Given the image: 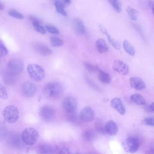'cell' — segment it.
<instances>
[{
  "label": "cell",
  "instance_id": "277c9868",
  "mask_svg": "<svg viewBox=\"0 0 154 154\" xmlns=\"http://www.w3.org/2000/svg\"><path fill=\"white\" fill-rule=\"evenodd\" d=\"M39 134L36 129L32 127L25 129L21 136L23 142L25 144L29 146L34 145L37 141Z\"/></svg>",
  "mask_w": 154,
  "mask_h": 154
},
{
  "label": "cell",
  "instance_id": "4dcf8cb0",
  "mask_svg": "<svg viewBox=\"0 0 154 154\" xmlns=\"http://www.w3.org/2000/svg\"><path fill=\"white\" fill-rule=\"evenodd\" d=\"M83 65L85 68L88 71L91 72H95L98 71L100 69L96 66L91 64L88 62H85Z\"/></svg>",
  "mask_w": 154,
  "mask_h": 154
},
{
  "label": "cell",
  "instance_id": "60d3db41",
  "mask_svg": "<svg viewBox=\"0 0 154 154\" xmlns=\"http://www.w3.org/2000/svg\"><path fill=\"white\" fill-rule=\"evenodd\" d=\"M5 8L4 4L2 2L0 1V11L3 10Z\"/></svg>",
  "mask_w": 154,
  "mask_h": 154
},
{
  "label": "cell",
  "instance_id": "836d02e7",
  "mask_svg": "<svg viewBox=\"0 0 154 154\" xmlns=\"http://www.w3.org/2000/svg\"><path fill=\"white\" fill-rule=\"evenodd\" d=\"M45 28L48 32L53 34L57 35L60 33L58 29L52 25H46L45 26Z\"/></svg>",
  "mask_w": 154,
  "mask_h": 154
},
{
  "label": "cell",
  "instance_id": "8d00e7d4",
  "mask_svg": "<svg viewBox=\"0 0 154 154\" xmlns=\"http://www.w3.org/2000/svg\"><path fill=\"white\" fill-rule=\"evenodd\" d=\"M6 128L2 122H0V140L4 137L6 134Z\"/></svg>",
  "mask_w": 154,
  "mask_h": 154
},
{
  "label": "cell",
  "instance_id": "ffe728a7",
  "mask_svg": "<svg viewBox=\"0 0 154 154\" xmlns=\"http://www.w3.org/2000/svg\"><path fill=\"white\" fill-rule=\"evenodd\" d=\"M98 72V76L101 82L106 84L109 83L110 82L111 78L108 73L100 69Z\"/></svg>",
  "mask_w": 154,
  "mask_h": 154
},
{
  "label": "cell",
  "instance_id": "7a4b0ae2",
  "mask_svg": "<svg viewBox=\"0 0 154 154\" xmlns=\"http://www.w3.org/2000/svg\"><path fill=\"white\" fill-rule=\"evenodd\" d=\"M27 70L29 77L34 81L39 82L45 78V73L44 69L38 64L31 63L28 64Z\"/></svg>",
  "mask_w": 154,
  "mask_h": 154
},
{
  "label": "cell",
  "instance_id": "d6a6232c",
  "mask_svg": "<svg viewBox=\"0 0 154 154\" xmlns=\"http://www.w3.org/2000/svg\"><path fill=\"white\" fill-rule=\"evenodd\" d=\"M8 54V51L7 48L0 39V57L6 56Z\"/></svg>",
  "mask_w": 154,
  "mask_h": 154
},
{
  "label": "cell",
  "instance_id": "9a60e30c",
  "mask_svg": "<svg viewBox=\"0 0 154 154\" xmlns=\"http://www.w3.org/2000/svg\"><path fill=\"white\" fill-rule=\"evenodd\" d=\"M105 132L108 134L114 136L118 133V127L115 122L110 120L108 121L105 125Z\"/></svg>",
  "mask_w": 154,
  "mask_h": 154
},
{
  "label": "cell",
  "instance_id": "44dd1931",
  "mask_svg": "<svg viewBox=\"0 0 154 154\" xmlns=\"http://www.w3.org/2000/svg\"><path fill=\"white\" fill-rule=\"evenodd\" d=\"M95 134L92 130H87L83 132L82 137L84 140L87 142H91L94 139Z\"/></svg>",
  "mask_w": 154,
  "mask_h": 154
},
{
  "label": "cell",
  "instance_id": "5b68a950",
  "mask_svg": "<svg viewBox=\"0 0 154 154\" xmlns=\"http://www.w3.org/2000/svg\"><path fill=\"white\" fill-rule=\"evenodd\" d=\"M3 116L5 120L8 123H14L17 121L19 118L18 109L14 105H8L4 109Z\"/></svg>",
  "mask_w": 154,
  "mask_h": 154
},
{
  "label": "cell",
  "instance_id": "cb8c5ba5",
  "mask_svg": "<svg viewBox=\"0 0 154 154\" xmlns=\"http://www.w3.org/2000/svg\"><path fill=\"white\" fill-rule=\"evenodd\" d=\"M126 11L130 18L133 20H137L138 16V12L135 9L130 6H128Z\"/></svg>",
  "mask_w": 154,
  "mask_h": 154
},
{
  "label": "cell",
  "instance_id": "8992f818",
  "mask_svg": "<svg viewBox=\"0 0 154 154\" xmlns=\"http://www.w3.org/2000/svg\"><path fill=\"white\" fill-rule=\"evenodd\" d=\"M122 146L127 152L134 153L138 151L140 147V142L138 139L134 137H128L122 142Z\"/></svg>",
  "mask_w": 154,
  "mask_h": 154
},
{
  "label": "cell",
  "instance_id": "8fae6325",
  "mask_svg": "<svg viewBox=\"0 0 154 154\" xmlns=\"http://www.w3.org/2000/svg\"><path fill=\"white\" fill-rule=\"evenodd\" d=\"M72 26L73 31L77 34L82 35L85 33V26L82 20L80 18H73L72 21Z\"/></svg>",
  "mask_w": 154,
  "mask_h": 154
},
{
  "label": "cell",
  "instance_id": "6da1fadb",
  "mask_svg": "<svg viewBox=\"0 0 154 154\" xmlns=\"http://www.w3.org/2000/svg\"><path fill=\"white\" fill-rule=\"evenodd\" d=\"M24 64L22 60L14 59L10 60L7 65V72L6 81L9 84H12L16 77L22 72Z\"/></svg>",
  "mask_w": 154,
  "mask_h": 154
},
{
  "label": "cell",
  "instance_id": "30bf717a",
  "mask_svg": "<svg viewBox=\"0 0 154 154\" xmlns=\"http://www.w3.org/2000/svg\"><path fill=\"white\" fill-rule=\"evenodd\" d=\"M113 69L120 74L126 75L129 72L128 66L123 61L119 60H115L113 64Z\"/></svg>",
  "mask_w": 154,
  "mask_h": 154
},
{
  "label": "cell",
  "instance_id": "ac0fdd59",
  "mask_svg": "<svg viewBox=\"0 0 154 154\" xmlns=\"http://www.w3.org/2000/svg\"><path fill=\"white\" fill-rule=\"evenodd\" d=\"M96 44L97 50L100 53H106L108 50V47L107 44L102 38L97 39L96 41Z\"/></svg>",
  "mask_w": 154,
  "mask_h": 154
},
{
  "label": "cell",
  "instance_id": "ba28073f",
  "mask_svg": "<svg viewBox=\"0 0 154 154\" xmlns=\"http://www.w3.org/2000/svg\"><path fill=\"white\" fill-rule=\"evenodd\" d=\"M77 103L75 98L69 96L65 97L62 102L63 110L67 113L74 112L76 108Z\"/></svg>",
  "mask_w": 154,
  "mask_h": 154
},
{
  "label": "cell",
  "instance_id": "3957f363",
  "mask_svg": "<svg viewBox=\"0 0 154 154\" xmlns=\"http://www.w3.org/2000/svg\"><path fill=\"white\" fill-rule=\"evenodd\" d=\"M44 92L47 96L52 98H57L62 95L63 90L62 86L57 82H50L44 89Z\"/></svg>",
  "mask_w": 154,
  "mask_h": 154
},
{
  "label": "cell",
  "instance_id": "484cf974",
  "mask_svg": "<svg viewBox=\"0 0 154 154\" xmlns=\"http://www.w3.org/2000/svg\"><path fill=\"white\" fill-rule=\"evenodd\" d=\"M32 23L34 29L37 32L43 35H45L46 33V30L40 24V22L39 20Z\"/></svg>",
  "mask_w": 154,
  "mask_h": 154
},
{
  "label": "cell",
  "instance_id": "e575fe53",
  "mask_svg": "<svg viewBox=\"0 0 154 154\" xmlns=\"http://www.w3.org/2000/svg\"><path fill=\"white\" fill-rule=\"evenodd\" d=\"M143 122L145 125L153 127L154 125L153 117L152 116L147 117L144 119Z\"/></svg>",
  "mask_w": 154,
  "mask_h": 154
},
{
  "label": "cell",
  "instance_id": "d4e9b609",
  "mask_svg": "<svg viewBox=\"0 0 154 154\" xmlns=\"http://www.w3.org/2000/svg\"><path fill=\"white\" fill-rule=\"evenodd\" d=\"M115 11L117 13L122 10L121 5L119 0H107Z\"/></svg>",
  "mask_w": 154,
  "mask_h": 154
},
{
  "label": "cell",
  "instance_id": "83f0119b",
  "mask_svg": "<svg viewBox=\"0 0 154 154\" xmlns=\"http://www.w3.org/2000/svg\"><path fill=\"white\" fill-rule=\"evenodd\" d=\"M50 41L51 46L54 47H60L63 43V41L61 39L55 36L51 37Z\"/></svg>",
  "mask_w": 154,
  "mask_h": 154
},
{
  "label": "cell",
  "instance_id": "f35d334b",
  "mask_svg": "<svg viewBox=\"0 0 154 154\" xmlns=\"http://www.w3.org/2000/svg\"><path fill=\"white\" fill-rule=\"evenodd\" d=\"M149 6L153 14V10H154V3L153 1H150L149 2Z\"/></svg>",
  "mask_w": 154,
  "mask_h": 154
},
{
  "label": "cell",
  "instance_id": "1f68e13d",
  "mask_svg": "<svg viewBox=\"0 0 154 154\" xmlns=\"http://www.w3.org/2000/svg\"><path fill=\"white\" fill-rule=\"evenodd\" d=\"M0 98L2 100H6L8 99V96L5 87L0 83Z\"/></svg>",
  "mask_w": 154,
  "mask_h": 154
},
{
  "label": "cell",
  "instance_id": "52a82bcc",
  "mask_svg": "<svg viewBox=\"0 0 154 154\" xmlns=\"http://www.w3.org/2000/svg\"><path fill=\"white\" fill-rule=\"evenodd\" d=\"M21 91L22 94L26 97H30L35 95L36 91V87L32 82L27 81L22 85Z\"/></svg>",
  "mask_w": 154,
  "mask_h": 154
},
{
  "label": "cell",
  "instance_id": "74e56055",
  "mask_svg": "<svg viewBox=\"0 0 154 154\" xmlns=\"http://www.w3.org/2000/svg\"><path fill=\"white\" fill-rule=\"evenodd\" d=\"M154 103L153 102L150 104L148 107V110L149 111L152 112H153L154 111Z\"/></svg>",
  "mask_w": 154,
  "mask_h": 154
},
{
  "label": "cell",
  "instance_id": "b9f144b4",
  "mask_svg": "<svg viewBox=\"0 0 154 154\" xmlns=\"http://www.w3.org/2000/svg\"><path fill=\"white\" fill-rule=\"evenodd\" d=\"M154 148H152L150 150H149L146 152V153L148 154H152L153 153Z\"/></svg>",
  "mask_w": 154,
  "mask_h": 154
},
{
  "label": "cell",
  "instance_id": "2e32d148",
  "mask_svg": "<svg viewBox=\"0 0 154 154\" xmlns=\"http://www.w3.org/2000/svg\"><path fill=\"white\" fill-rule=\"evenodd\" d=\"M131 86L134 89L141 90L146 87V85L143 81L141 78L137 77H132L130 79Z\"/></svg>",
  "mask_w": 154,
  "mask_h": 154
},
{
  "label": "cell",
  "instance_id": "603a6c76",
  "mask_svg": "<svg viewBox=\"0 0 154 154\" xmlns=\"http://www.w3.org/2000/svg\"><path fill=\"white\" fill-rule=\"evenodd\" d=\"M123 46L125 51L129 54L134 56L135 54V50L134 47L127 40L123 42Z\"/></svg>",
  "mask_w": 154,
  "mask_h": 154
},
{
  "label": "cell",
  "instance_id": "f1b7e54d",
  "mask_svg": "<svg viewBox=\"0 0 154 154\" xmlns=\"http://www.w3.org/2000/svg\"><path fill=\"white\" fill-rule=\"evenodd\" d=\"M8 14L11 17L18 20H22L24 18L22 14L14 9H10L8 11Z\"/></svg>",
  "mask_w": 154,
  "mask_h": 154
},
{
  "label": "cell",
  "instance_id": "e0dca14e",
  "mask_svg": "<svg viewBox=\"0 0 154 154\" xmlns=\"http://www.w3.org/2000/svg\"><path fill=\"white\" fill-rule=\"evenodd\" d=\"M99 26L102 33L106 35L109 42L111 45L116 50H119L121 48V45L119 42L112 38L108 33L106 30L103 26L100 25Z\"/></svg>",
  "mask_w": 154,
  "mask_h": 154
},
{
  "label": "cell",
  "instance_id": "d590c367",
  "mask_svg": "<svg viewBox=\"0 0 154 154\" xmlns=\"http://www.w3.org/2000/svg\"><path fill=\"white\" fill-rule=\"evenodd\" d=\"M95 126L96 129L99 132L101 133H104L105 132V126H104L101 122H97L96 123Z\"/></svg>",
  "mask_w": 154,
  "mask_h": 154
},
{
  "label": "cell",
  "instance_id": "4316f807",
  "mask_svg": "<svg viewBox=\"0 0 154 154\" xmlns=\"http://www.w3.org/2000/svg\"><path fill=\"white\" fill-rule=\"evenodd\" d=\"M54 4L56 10L59 13L64 16L66 15L63 3L58 0H57L55 2Z\"/></svg>",
  "mask_w": 154,
  "mask_h": 154
},
{
  "label": "cell",
  "instance_id": "f546056e",
  "mask_svg": "<svg viewBox=\"0 0 154 154\" xmlns=\"http://www.w3.org/2000/svg\"><path fill=\"white\" fill-rule=\"evenodd\" d=\"M54 153L59 154L70 153L69 150L66 147L56 146L54 148Z\"/></svg>",
  "mask_w": 154,
  "mask_h": 154
},
{
  "label": "cell",
  "instance_id": "d6986e66",
  "mask_svg": "<svg viewBox=\"0 0 154 154\" xmlns=\"http://www.w3.org/2000/svg\"><path fill=\"white\" fill-rule=\"evenodd\" d=\"M37 151L41 154H51L54 153V148L48 144H42L38 147Z\"/></svg>",
  "mask_w": 154,
  "mask_h": 154
},
{
  "label": "cell",
  "instance_id": "7c38bea8",
  "mask_svg": "<svg viewBox=\"0 0 154 154\" xmlns=\"http://www.w3.org/2000/svg\"><path fill=\"white\" fill-rule=\"evenodd\" d=\"M94 112L91 108L85 106L83 108L80 112V118L82 120L85 122H89L94 118Z\"/></svg>",
  "mask_w": 154,
  "mask_h": 154
},
{
  "label": "cell",
  "instance_id": "7402d4cb",
  "mask_svg": "<svg viewBox=\"0 0 154 154\" xmlns=\"http://www.w3.org/2000/svg\"><path fill=\"white\" fill-rule=\"evenodd\" d=\"M131 99L133 103L138 105H143L146 103L144 98L138 94H132L131 97Z\"/></svg>",
  "mask_w": 154,
  "mask_h": 154
},
{
  "label": "cell",
  "instance_id": "ab89813d",
  "mask_svg": "<svg viewBox=\"0 0 154 154\" xmlns=\"http://www.w3.org/2000/svg\"><path fill=\"white\" fill-rule=\"evenodd\" d=\"M60 2H62L63 4H69L70 3V0H60Z\"/></svg>",
  "mask_w": 154,
  "mask_h": 154
},
{
  "label": "cell",
  "instance_id": "4fadbf2b",
  "mask_svg": "<svg viewBox=\"0 0 154 154\" xmlns=\"http://www.w3.org/2000/svg\"><path fill=\"white\" fill-rule=\"evenodd\" d=\"M33 48L36 52L43 56H48L52 53V50L42 43H35L34 45Z\"/></svg>",
  "mask_w": 154,
  "mask_h": 154
},
{
  "label": "cell",
  "instance_id": "5bb4252c",
  "mask_svg": "<svg viewBox=\"0 0 154 154\" xmlns=\"http://www.w3.org/2000/svg\"><path fill=\"white\" fill-rule=\"evenodd\" d=\"M112 107L116 109L120 114L123 115L125 113V109L121 100L119 98L113 99L110 102Z\"/></svg>",
  "mask_w": 154,
  "mask_h": 154
},
{
  "label": "cell",
  "instance_id": "9c48e42d",
  "mask_svg": "<svg viewBox=\"0 0 154 154\" xmlns=\"http://www.w3.org/2000/svg\"><path fill=\"white\" fill-rule=\"evenodd\" d=\"M39 113L41 118L47 121L52 119L55 115V112L54 109L48 106H45L41 107L39 110Z\"/></svg>",
  "mask_w": 154,
  "mask_h": 154
}]
</instances>
